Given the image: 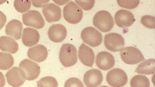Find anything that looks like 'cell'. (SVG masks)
<instances>
[{"label": "cell", "instance_id": "cell-15", "mask_svg": "<svg viewBox=\"0 0 155 87\" xmlns=\"http://www.w3.org/2000/svg\"><path fill=\"white\" fill-rule=\"evenodd\" d=\"M48 34L51 41L58 43L61 42L65 38L67 31L63 25L60 24H53L49 28Z\"/></svg>", "mask_w": 155, "mask_h": 87}, {"label": "cell", "instance_id": "cell-22", "mask_svg": "<svg viewBox=\"0 0 155 87\" xmlns=\"http://www.w3.org/2000/svg\"><path fill=\"white\" fill-rule=\"evenodd\" d=\"M14 63V58L11 54L0 52V69L7 70L11 68Z\"/></svg>", "mask_w": 155, "mask_h": 87}, {"label": "cell", "instance_id": "cell-9", "mask_svg": "<svg viewBox=\"0 0 155 87\" xmlns=\"http://www.w3.org/2000/svg\"><path fill=\"white\" fill-rule=\"evenodd\" d=\"M8 83L13 87H19L26 79L25 74L20 68L14 67L9 70L5 74Z\"/></svg>", "mask_w": 155, "mask_h": 87}, {"label": "cell", "instance_id": "cell-27", "mask_svg": "<svg viewBox=\"0 0 155 87\" xmlns=\"http://www.w3.org/2000/svg\"><path fill=\"white\" fill-rule=\"evenodd\" d=\"M141 23L144 26L150 29L155 28V17L150 15H145L141 19Z\"/></svg>", "mask_w": 155, "mask_h": 87}, {"label": "cell", "instance_id": "cell-23", "mask_svg": "<svg viewBox=\"0 0 155 87\" xmlns=\"http://www.w3.org/2000/svg\"><path fill=\"white\" fill-rule=\"evenodd\" d=\"M130 85L134 87H149L150 82L149 79L145 76L138 75L134 76L131 79Z\"/></svg>", "mask_w": 155, "mask_h": 87}, {"label": "cell", "instance_id": "cell-7", "mask_svg": "<svg viewBox=\"0 0 155 87\" xmlns=\"http://www.w3.org/2000/svg\"><path fill=\"white\" fill-rule=\"evenodd\" d=\"M22 21L24 24L37 29L42 28L44 26V19L38 11L31 10L22 14Z\"/></svg>", "mask_w": 155, "mask_h": 87}, {"label": "cell", "instance_id": "cell-11", "mask_svg": "<svg viewBox=\"0 0 155 87\" xmlns=\"http://www.w3.org/2000/svg\"><path fill=\"white\" fill-rule=\"evenodd\" d=\"M96 64L100 69L106 70L113 68L115 63L114 58L110 53L103 51L100 52L96 56Z\"/></svg>", "mask_w": 155, "mask_h": 87}, {"label": "cell", "instance_id": "cell-2", "mask_svg": "<svg viewBox=\"0 0 155 87\" xmlns=\"http://www.w3.org/2000/svg\"><path fill=\"white\" fill-rule=\"evenodd\" d=\"M59 59L62 64L65 67L75 65L78 60L75 47L71 44H64L60 49Z\"/></svg>", "mask_w": 155, "mask_h": 87}, {"label": "cell", "instance_id": "cell-20", "mask_svg": "<svg viewBox=\"0 0 155 87\" xmlns=\"http://www.w3.org/2000/svg\"><path fill=\"white\" fill-rule=\"evenodd\" d=\"M18 49V44L13 38L6 36L0 37V49L2 51L14 54Z\"/></svg>", "mask_w": 155, "mask_h": 87}, {"label": "cell", "instance_id": "cell-3", "mask_svg": "<svg viewBox=\"0 0 155 87\" xmlns=\"http://www.w3.org/2000/svg\"><path fill=\"white\" fill-rule=\"evenodd\" d=\"M63 13L66 21L73 24L80 22L83 16L82 9L72 1L69 2L64 7Z\"/></svg>", "mask_w": 155, "mask_h": 87}, {"label": "cell", "instance_id": "cell-17", "mask_svg": "<svg viewBox=\"0 0 155 87\" xmlns=\"http://www.w3.org/2000/svg\"><path fill=\"white\" fill-rule=\"evenodd\" d=\"M27 55L29 59L39 63L46 59L48 52L45 46L41 44H38L28 50Z\"/></svg>", "mask_w": 155, "mask_h": 87}, {"label": "cell", "instance_id": "cell-1", "mask_svg": "<svg viewBox=\"0 0 155 87\" xmlns=\"http://www.w3.org/2000/svg\"><path fill=\"white\" fill-rule=\"evenodd\" d=\"M93 24L101 31L107 32L113 28L114 23L113 17L109 12L101 10L96 13L94 16Z\"/></svg>", "mask_w": 155, "mask_h": 87}, {"label": "cell", "instance_id": "cell-19", "mask_svg": "<svg viewBox=\"0 0 155 87\" xmlns=\"http://www.w3.org/2000/svg\"><path fill=\"white\" fill-rule=\"evenodd\" d=\"M22 29L23 25L21 22L17 19H13L6 25L5 33L7 35L18 40L21 37Z\"/></svg>", "mask_w": 155, "mask_h": 87}, {"label": "cell", "instance_id": "cell-21", "mask_svg": "<svg viewBox=\"0 0 155 87\" xmlns=\"http://www.w3.org/2000/svg\"><path fill=\"white\" fill-rule=\"evenodd\" d=\"M155 60L150 59L140 63L135 71L139 74L151 75L155 72Z\"/></svg>", "mask_w": 155, "mask_h": 87}, {"label": "cell", "instance_id": "cell-18", "mask_svg": "<svg viewBox=\"0 0 155 87\" xmlns=\"http://www.w3.org/2000/svg\"><path fill=\"white\" fill-rule=\"evenodd\" d=\"M39 38V33L36 30L30 27L24 29L22 41L25 46L31 47L36 45L38 43Z\"/></svg>", "mask_w": 155, "mask_h": 87}, {"label": "cell", "instance_id": "cell-31", "mask_svg": "<svg viewBox=\"0 0 155 87\" xmlns=\"http://www.w3.org/2000/svg\"><path fill=\"white\" fill-rule=\"evenodd\" d=\"M6 20V15L0 11V30L5 25Z\"/></svg>", "mask_w": 155, "mask_h": 87}, {"label": "cell", "instance_id": "cell-34", "mask_svg": "<svg viewBox=\"0 0 155 87\" xmlns=\"http://www.w3.org/2000/svg\"><path fill=\"white\" fill-rule=\"evenodd\" d=\"M7 0H0V5H2L7 1Z\"/></svg>", "mask_w": 155, "mask_h": 87}, {"label": "cell", "instance_id": "cell-6", "mask_svg": "<svg viewBox=\"0 0 155 87\" xmlns=\"http://www.w3.org/2000/svg\"><path fill=\"white\" fill-rule=\"evenodd\" d=\"M106 79L110 86L120 87L124 86L127 84L128 77L127 74L123 70L115 68L108 72Z\"/></svg>", "mask_w": 155, "mask_h": 87}, {"label": "cell", "instance_id": "cell-16", "mask_svg": "<svg viewBox=\"0 0 155 87\" xmlns=\"http://www.w3.org/2000/svg\"><path fill=\"white\" fill-rule=\"evenodd\" d=\"M78 56L81 62L84 65L92 67L94 62L95 55L91 48L82 43L79 48Z\"/></svg>", "mask_w": 155, "mask_h": 87}, {"label": "cell", "instance_id": "cell-24", "mask_svg": "<svg viewBox=\"0 0 155 87\" xmlns=\"http://www.w3.org/2000/svg\"><path fill=\"white\" fill-rule=\"evenodd\" d=\"M14 6L18 12L21 13L25 12L30 8L31 0H15Z\"/></svg>", "mask_w": 155, "mask_h": 87}, {"label": "cell", "instance_id": "cell-13", "mask_svg": "<svg viewBox=\"0 0 155 87\" xmlns=\"http://www.w3.org/2000/svg\"><path fill=\"white\" fill-rule=\"evenodd\" d=\"M103 79L101 71L98 69H92L85 73L83 81L88 87H96L100 85Z\"/></svg>", "mask_w": 155, "mask_h": 87}, {"label": "cell", "instance_id": "cell-30", "mask_svg": "<svg viewBox=\"0 0 155 87\" xmlns=\"http://www.w3.org/2000/svg\"><path fill=\"white\" fill-rule=\"evenodd\" d=\"M33 5L36 8L44 6L50 0H31Z\"/></svg>", "mask_w": 155, "mask_h": 87}, {"label": "cell", "instance_id": "cell-29", "mask_svg": "<svg viewBox=\"0 0 155 87\" xmlns=\"http://www.w3.org/2000/svg\"><path fill=\"white\" fill-rule=\"evenodd\" d=\"M64 87H83L84 85L79 79L74 77L69 78L65 82Z\"/></svg>", "mask_w": 155, "mask_h": 87}, {"label": "cell", "instance_id": "cell-33", "mask_svg": "<svg viewBox=\"0 0 155 87\" xmlns=\"http://www.w3.org/2000/svg\"><path fill=\"white\" fill-rule=\"evenodd\" d=\"M69 0H53L56 4L59 5H63L66 3Z\"/></svg>", "mask_w": 155, "mask_h": 87}, {"label": "cell", "instance_id": "cell-10", "mask_svg": "<svg viewBox=\"0 0 155 87\" xmlns=\"http://www.w3.org/2000/svg\"><path fill=\"white\" fill-rule=\"evenodd\" d=\"M19 67L24 71L26 79L33 80L37 78L40 72V67L36 63L28 59L22 61Z\"/></svg>", "mask_w": 155, "mask_h": 87}, {"label": "cell", "instance_id": "cell-14", "mask_svg": "<svg viewBox=\"0 0 155 87\" xmlns=\"http://www.w3.org/2000/svg\"><path fill=\"white\" fill-rule=\"evenodd\" d=\"M42 11L46 20L49 23L59 21L61 18V10L60 7L54 3L46 4Z\"/></svg>", "mask_w": 155, "mask_h": 87}, {"label": "cell", "instance_id": "cell-26", "mask_svg": "<svg viewBox=\"0 0 155 87\" xmlns=\"http://www.w3.org/2000/svg\"><path fill=\"white\" fill-rule=\"evenodd\" d=\"M118 5L120 7L129 9L137 7L140 3V0H117Z\"/></svg>", "mask_w": 155, "mask_h": 87}, {"label": "cell", "instance_id": "cell-12", "mask_svg": "<svg viewBox=\"0 0 155 87\" xmlns=\"http://www.w3.org/2000/svg\"><path fill=\"white\" fill-rule=\"evenodd\" d=\"M116 24L119 27H127L131 26L135 21L133 14L130 11L120 9L116 12L114 16Z\"/></svg>", "mask_w": 155, "mask_h": 87}, {"label": "cell", "instance_id": "cell-5", "mask_svg": "<svg viewBox=\"0 0 155 87\" xmlns=\"http://www.w3.org/2000/svg\"><path fill=\"white\" fill-rule=\"evenodd\" d=\"M81 35L83 41L92 47L98 46L102 41L103 37L101 33L93 27H88L84 29Z\"/></svg>", "mask_w": 155, "mask_h": 87}, {"label": "cell", "instance_id": "cell-4", "mask_svg": "<svg viewBox=\"0 0 155 87\" xmlns=\"http://www.w3.org/2000/svg\"><path fill=\"white\" fill-rule=\"evenodd\" d=\"M121 58L125 63L135 64L145 60L141 52L133 47L123 48L120 51Z\"/></svg>", "mask_w": 155, "mask_h": 87}, {"label": "cell", "instance_id": "cell-8", "mask_svg": "<svg viewBox=\"0 0 155 87\" xmlns=\"http://www.w3.org/2000/svg\"><path fill=\"white\" fill-rule=\"evenodd\" d=\"M104 43L107 50L114 52L120 50L123 48L125 44L123 37L120 34L115 33L105 34Z\"/></svg>", "mask_w": 155, "mask_h": 87}, {"label": "cell", "instance_id": "cell-32", "mask_svg": "<svg viewBox=\"0 0 155 87\" xmlns=\"http://www.w3.org/2000/svg\"><path fill=\"white\" fill-rule=\"evenodd\" d=\"M5 84V79L2 72L0 71V87H3Z\"/></svg>", "mask_w": 155, "mask_h": 87}, {"label": "cell", "instance_id": "cell-28", "mask_svg": "<svg viewBox=\"0 0 155 87\" xmlns=\"http://www.w3.org/2000/svg\"><path fill=\"white\" fill-rule=\"evenodd\" d=\"M77 4L83 9L88 11L94 7L95 0H74Z\"/></svg>", "mask_w": 155, "mask_h": 87}, {"label": "cell", "instance_id": "cell-25", "mask_svg": "<svg viewBox=\"0 0 155 87\" xmlns=\"http://www.w3.org/2000/svg\"><path fill=\"white\" fill-rule=\"evenodd\" d=\"M38 87H58V83L56 79L51 76L43 77L37 82Z\"/></svg>", "mask_w": 155, "mask_h": 87}]
</instances>
